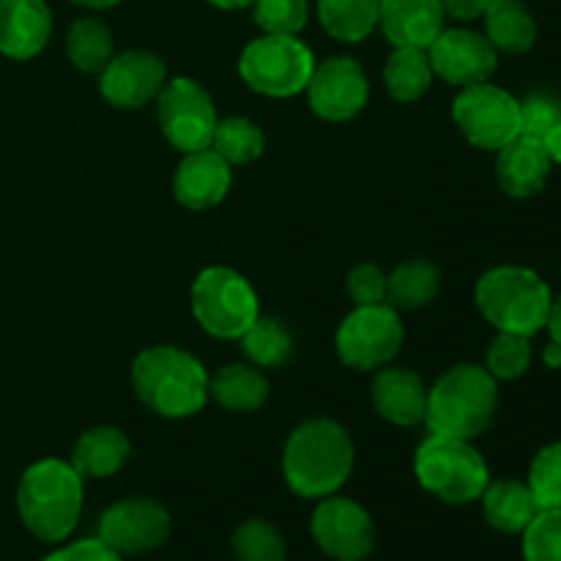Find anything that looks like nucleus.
<instances>
[{
	"instance_id": "9d476101",
	"label": "nucleus",
	"mask_w": 561,
	"mask_h": 561,
	"mask_svg": "<svg viewBox=\"0 0 561 561\" xmlns=\"http://www.w3.org/2000/svg\"><path fill=\"white\" fill-rule=\"evenodd\" d=\"M217 124V110L206 88L190 77L164 82L159 91V126L170 146L184 153L211 148Z\"/></svg>"
},
{
	"instance_id": "393cba45",
	"label": "nucleus",
	"mask_w": 561,
	"mask_h": 561,
	"mask_svg": "<svg viewBox=\"0 0 561 561\" xmlns=\"http://www.w3.org/2000/svg\"><path fill=\"white\" fill-rule=\"evenodd\" d=\"M438 285H442V272L433 263L422 257L405 261L387 279V305L394 310H420L436 299Z\"/></svg>"
},
{
	"instance_id": "1a4fd4ad",
	"label": "nucleus",
	"mask_w": 561,
	"mask_h": 561,
	"mask_svg": "<svg viewBox=\"0 0 561 561\" xmlns=\"http://www.w3.org/2000/svg\"><path fill=\"white\" fill-rule=\"evenodd\" d=\"M453 115L466 140L485 151H499L520 131V102L491 82L463 88L455 99Z\"/></svg>"
},
{
	"instance_id": "20e7f679",
	"label": "nucleus",
	"mask_w": 561,
	"mask_h": 561,
	"mask_svg": "<svg viewBox=\"0 0 561 561\" xmlns=\"http://www.w3.org/2000/svg\"><path fill=\"white\" fill-rule=\"evenodd\" d=\"M499 405L496 378L488 367L458 365L427 392L425 422L433 436L471 442L491 427Z\"/></svg>"
},
{
	"instance_id": "58836bf2",
	"label": "nucleus",
	"mask_w": 561,
	"mask_h": 561,
	"mask_svg": "<svg viewBox=\"0 0 561 561\" xmlns=\"http://www.w3.org/2000/svg\"><path fill=\"white\" fill-rule=\"evenodd\" d=\"M44 561H124V557L113 551L110 546H104L99 537L93 540H80V542H71V546L60 548V551L49 553Z\"/></svg>"
},
{
	"instance_id": "ea45409f",
	"label": "nucleus",
	"mask_w": 561,
	"mask_h": 561,
	"mask_svg": "<svg viewBox=\"0 0 561 561\" xmlns=\"http://www.w3.org/2000/svg\"><path fill=\"white\" fill-rule=\"evenodd\" d=\"M442 3H444V14L469 22L485 14L491 0H442Z\"/></svg>"
},
{
	"instance_id": "4468645a",
	"label": "nucleus",
	"mask_w": 561,
	"mask_h": 561,
	"mask_svg": "<svg viewBox=\"0 0 561 561\" xmlns=\"http://www.w3.org/2000/svg\"><path fill=\"white\" fill-rule=\"evenodd\" d=\"M427 58H431L433 75L458 88L488 82V77L499 66L496 47L485 36L466 27L438 33L436 42L427 47Z\"/></svg>"
},
{
	"instance_id": "f8f14e48",
	"label": "nucleus",
	"mask_w": 561,
	"mask_h": 561,
	"mask_svg": "<svg viewBox=\"0 0 561 561\" xmlns=\"http://www.w3.org/2000/svg\"><path fill=\"white\" fill-rule=\"evenodd\" d=\"M173 520L157 499H124L99 518V540L118 557H140L157 551L170 537Z\"/></svg>"
},
{
	"instance_id": "f03ea898",
	"label": "nucleus",
	"mask_w": 561,
	"mask_h": 561,
	"mask_svg": "<svg viewBox=\"0 0 561 561\" xmlns=\"http://www.w3.org/2000/svg\"><path fill=\"white\" fill-rule=\"evenodd\" d=\"M131 381L137 398L168 420L197 414L211 394V378L201 362L175 345L142 351L131 365Z\"/></svg>"
},
{
	"instance_id": "72a5a7b5",
	"label": "nucleus",
	"mask_w": 561,
	"mask_h": 561,
	"mask_svg": "<svg viewBox=\"0 0 561 561\" xmlns=\"http://www.w3.org/2000/svg\"><path fill=\"white\" fill-rule=\"evenodd\" d=\"M531 367V343L524 334L499 332L488 348V373L499 381H515Z\"/></svg>"
},
{
	"instance_id": "b1692460",
	"label": "nucleus",
	"mask_w": 561,
	"mask_h": 561,
	"mask_svg": "<svg viewBox=\"0 0 561 561\" xmlns=\"http://www.w3.org/2000/svg\"><path fill=\"white\" fill-rule=\"evenodd\" d=\"M488 42L510 55H520L535 47L537 22L520 0H491L485 14Z\"/></svg>"
},
{
	"instance_id": "2f4dec72",
	"label": "nucleus",
	"mask_w": 561,
	"mask_h": 561,
	"mask_svg": "<svg viewBox=\"0 0 561 561\" xmlns=\"http://www.w3.org/2000/svg\"><path fill=\"white\" fill-rule=\"evenodd\" d=\"M233 553L239 561H285V540L268 520H247L236 529Z\"/></svg>"
},
{
	"instance_id": "7c9ffc66",
	"label": "nucleus",
	"mask_w": 561,
	"mask_h": 561,
	"mask_svg": "<svg viewBox=\"0 0 561 561\" xmlns=\"http://www.w3.org/2000/svg\"><path fill=\"white\" fill-rule=\"evenodd\" d=\"M263 146H266L263 131L250 118H225L214 129L211 148L228 164L255 162L263 153Z\"/></svg>"
},
{
	"instance_id": "37998d69",
	"label": "nucleus",
	"mask_w": 561,
	"mask_h": 561,
	"mask_svg": "<svg viewBox=\"0 0 561 561\" xmlns=\"http://www.w3.org/2000/svg\"><path fill=\"white\" fill-rule=\"evenodd\" d=\"M542 359H546V365L551 367V370H559L561 367V343L551 340V343L546 345V351H542Z\"/></svg>"
},
{
	"instance_id": "2eb2a0df",
	"label": "nucleus",
	"mask_w": 561,
	"mask_h": 561,
	"mask_svg": "<svg viewBox=\"0 0 561 561\" xmlns=\"http://www.w3.org/2000/svg\"><path fill=\"white\" fill-rule=\"evenodd\" d=\"M310 107L323 121H348L359 113L370 96L367 75L354 58H329L316 66L307 82Z\"/></svg>"
},
{
	"instance_id": "39448f33",
	"label": "nucleus",
	"mask_w": 561,
	"mask_h": 561,
	"mask_svg": "<svg viewBox=\"0 0 561 561\" xmlns=\"http://www.w3.org/2000/svg\"><path fill=\"white\" fill-rule=\"evenodd\" d=\"M551 301L546 279L524 266H496L477 283V307L499 332L531 337L546 329Z\"/></svg>"
},
{
	"instance_id": "bb28decb",
	"label": "nucleus",
	"mask_w": 561,
	"mask_h": 561,
	"mask_svg": "<svg viewBox=\"0 0 561 561\" xmlns=\"http://www.w3.org/2000/svg\"><path fill=\"white\" fill-rule=\"evenodd\" d=\"M378 5L381 0H318V16L329 36L356 44L376 31Z\"/></svg>"
},
{
	"instance_id": "f3484780",
	"label": "nucleus",
	"mask_w": 561,
	"mask_h": 561,
	"mask_svg": "<svg viewBox=\"0 0 561 561\" xmlns=\"http://www.w3.org/2000/svg\"><path fill=\"white\" fill-rule=\"evenodd\" d=\"M442 0H381L378 25L394 47L427 49L444 31Z\"/></svg>"
},
{
	"instance_id": "412c9836",
	"label": "nucleus",
	"mask_w": 561,
	"mask_h": 561,
	"mask_svg": "<svg viewBox=\"0 0 561 561\" xmlns=\"http://www.w3.org/2000/svg\"><path fill=\"white\" fill-rule=\"evenodd\" d=\"M373 403L387 422L411 427L425 420L427 389L416 373L387 367L373 381Z\"/></svg>"
},
{
	"instance_id": "6ab92c4d",
	"label": "nucleus",
	"mask_w": 561,
	"mask_h": 561,
	"mask_svg": "<svg viewBox=\"0 0 561 561\" xmlns=\"http://www.w3.org/2000/svg\"><path fill=\"white\" fill-rule=\"evenodd\" d=\"M230 190V164L214 148L186 153L173 179V192L181 206L206 211L217 206Z\"/></svg>"
},
{
	"instance_id": "c85d7f7f",
	"label": "nucleus",
	"mask_w": 561,
	"mask_h": 561,
	"mask_svg": "<svg viewBox=\"0 0 561 561\" xmlns=\"http://www.w3.org/2000/svg\"><path fill=\"white\" fill-rule=\"evenodd\" d=\"M66 53L69 60L80 71L88 75H102L104 66L113 60V36L104 22L93 20V16H82L69 27L66 36Z\"/></svg>"
},
{
	"instance_id": "473e14b6",
	"label": "nucleus",
	"mask_w": 561,
	"mask_h": 561,
	"mask_svg": "<svg viewBox=\"0 0 561 561\" xmlns=\"http://www.w3.org/2000/svg\"><path fill=\"white\" fill-rule=\"evenodd\" d=\"M529 491L540 510H561V442L537 453L529 469Z\"/></svg>"
},
{
	"instance_id": "a211bd4d",
	"label": "nucleus",
	"mask_w": 561,
	"mask_h": 561,
	"mask_svg": "<svg viewBox=\"0 0 561 561\" xmlns=\"http://www.w3.org/2000/svg\"><path fill=\"white\" fill-rule=\"evenodd\" d=\"M53 36V14L44 0H0V53L27 60Z\"/></svg>"
},
{
	"instance_id": "aec40b11",
	"label": "nucleus",
	"mask_w": 561,
	"mask_h": 561,
	"mask_svg": "<svg viewBox=\"0 0 561 561\" xmlns=\"http://www.w3.org/2000/svg\"><path fill=\"white\" fill-rule=\"evenodd\" d=\"M553 162L546 148L529 137H515L499 148L496 179L510 197H531L546 186Z\"/></svg>"
},
{
	"instance_id": "423d86ee",
	"label": "nucleus",
	"mask_w": 561,
	"mask_h": 561,
	"mask_svg": "<svg viewBox=\"0 0 561 561\" xmlns=\"http://www.w3.org/2000/svg\"><path fill=\"white\" fill-rule=\"evenodd\" d=\"M416 480L427 493L447 504H471L485 493L491 469L463 438L431 436L414 458Z\"/></svg>"
},
{
	"instance_id": "4be33fe9",
	"label": "nucleus",
	"mask_w": 561,
	"mask_h": 561,
	"mask_svg": "<svg viewBox=\"0 0 561 561\" xmlns=\"http://www.w3.org/2000/svg\"><path fill=\"white\" fill-rule=\"evenodd\" d=\"M480 499L488 524L496 531H502V535H524L531 518L540 513L529 485L520 480L488 482L485 493Z\"/></svg>"
},
{
	"instance_id": "c756f323",
	"label": "nucleus",
	"mask_w": 561,
	"mask_h": 561,
	"mask_svg": "<svg viewBox=\"0 0 561 561\" xmlns=\"http://www.w3.org/2000/svg\"><path fill=\"white\" fill-rule=\"evenodd\" d=\"M241 348L257 367H279L294 354V334L277 318H261L241 334Z\"/></svg>"
},
{
	"instance_id": "a19ab883",
	"label": "nucleus",
	"mask_w": 561,
	"mask_h": 561,
	"mask_svg": "<svg viewBox=\"0 0 561 561\" xmlns=\"http://www.w3.org/2000/svg\"><path fill=\"white\" fill-rule=\"evenodd\" d=\"M540 146L546 148V153H548V157H551L553 164H561V126H557V129L548 131V135L542 137Z\"/></svg>"
},
{
	"instance_id": "cd10ccee",
	"label": "nucleus",
	"mask_w": 561,
	"mask_h": 561,
	"mask_svg": "<svg viewBox=\"0 0 561 561\" xmlns=\"http://www.w3.org/2000/svg\"><path fill=\"white\" fill-rule=\"evenodd\" d=\"M433 66L425 49L398 47L383 66V85L398 102H416L431 88Z\"/></svg>"
},
{
	"instance_id": "5701e85b",
	"label": "nucleus",
	"mask_w": 561,
	"mask_h": 561,
	"mask_svg": "<svg viewBox=\"0 0 561 561\" xmlns=\"http://www.w3.org/2000/svg\"><path fill=\"white\" fill-rule=\"evenodd\" d=\"M126 460H129V438L118 427H93V431L82 433L80 442L75 444V455H71V466L77 469V474L93 477V480L118 474Z\"/></svg>"
},
{
	"instance_id": "e433bc0d",
	"label": "nucleus",
	"mask_w": 561,
	"mask_h": 561,
	"mask_svg": "<svg viewBox=\"0 0 561 561\" xmlns=\"http://www.w3.org/2000/svg\"><path fill=\"white\" fill-rule=\"evenodd\" d=\"M561 126V102L548 93H535L520 104V137L542 142V137Z\"/></svg>"
},
{
	"instance_id": "ddd939ff",
	"label": "nucleus",
	"mask_w": 561,
	"mask_h": 561,
	"mask_svg": "<svg viewBox=\"0 0 561 561\" xmlns=\"http://www.w3.org/2000/svg\"><path fill=\"white\" fill-rule=\"evenodd\" d=\"M312 537L334 561H362L376 546V526L362 504L343 496H327L312 513Z\"/></svg>"
},
{
	"instance_id": "6e6552de",
	"label": "nucleus",
	"mask_w": 561,
	"mask_h": 561,
	"mask_svg": "<svg viewBox=\"0 0 561 561\" xmlns=\"http://www.w3.org/2000/svg\"><path fill=\"white\" fill-rule=\"evenodd\" d=\"M192 312L214 337L239 340L257 321V294L233 268L211 266L192 285Z\"/></svg>"
},
{
	"instance_id": "a18cd8bd",
	"label": "nucleus",
	"mask_w": 561,
	"mask_h": 561,
	"mask_svg": "<svg viewBox=\"0 0 561 561\" xmlns=\"http://www.w3.org/2000/svg\"><path fill=\"white\" fill-rule=\"evenodd\" d=\"M208 3H214L217 9L230 11V9H244V5H252V0H208Z\"/></svg>"
},
{
	"instance_id": "dca6fc26",
	"label": "nucleus",
	"mask_w": 561,
	"mask_h": 561,
	"mask_svg": "<svg viewBox=\"0 0 561 561\" xmlns=\"http://www.w3.org/2000/svg\"><path fill=\"white\" fill-rule=\"evenodd\" d=\"M164 64L159 55L129 49V53L113 55L99 77V91L113 107L137 110L159 96L164 85Z\"/></svg>"
},
{
	"instance_id": "9b49d317",
	"label": "nucleus",
	"mask_w": 561,
	"mask_h": 561,
	"mask_svg": "<svg viewBox=\"0 0 561 561\" xmlns=\"http://www.w3.org/2000/svg\"><path fill=\"white\" fill-rule=\"evenodd\" d=\"M403 345V321L389 305L356 307L337 329V356L354 370L387 365Z\"/></svg>"
},
{
	"instance_id": "f257e3e1",
	"label": "nucleus",
	"mask_w": 561,
	"mask_h": 561,
	"mask_svg": "<svg viewBox=\"0 0 561 561\" xmlns=\"http://www.w3.org/2000/svg\"><path fill=\"white\" fill-rule=\"evenodd\" d=\"M354 469V444L332 420H310L290 433L283 455L285 482L301 499L334 496Z\"/></svg>"
},
{
	"instance_id": "0eeeda50",
	"label": "nucleus",
	"mask_w": 561,
	"mask_h": 561,
	"mask_svg": "<svg viewBox=\"0 0 561 561\" xmlns=\"http://www.w3.org/2000/svg\"><path fill=\"white\" fill-rule=\"evenodd\" d=\"M239 71L252 91L272 99H288L307 91V82L316 71V58L301 38L266 33L247 44Z\"/></svg>"
},
{
	"instance_id": "c03bdc74",
	"label": "nucleus",
	"mask_w": 561,
	"mask_h": 561,
	"mask_svg": "<svg viewBox=\"0 0 561 561\" xmlns=\"http://www.w3.org/2000/svg\"><path fill=\"white\" fill-rule=\"evenodd\" d=\"M71 3L85 5V9H113V5H118L121 0H71Z\"/></svg>"
},
{
	"instance_id": "c9c22d12",
	"label": "nucleus",
	"mask_w": 561,
	"mask_h": 561,
	"mask_svg": "<svg viewBox=\"0 0 561 561\" xmlns=\"http://www.w3.org/2000/svg\"><path fill=\"white\" fill-rule=\"evenodd\" d=\"M252 9L263 31L283 33V36H296L310 16L307 0H252Z\"/></svg>"
},
{
	"instance_id": "79ce46f5",
	"label": "nucleus",
	"mask_w": 561,
	"mask_h": 561,
	"mask_svg": "<svg viewBox=\"0 0 561 561\" xmlns=\"http://www.w3.org/2000/svg\"><path fill=\"white\" fill-rule=\"evenodd\" d=\"M548 332H551V340L561 343V296L551 301V312H548Z\"/></svg>"
},
{
	"instance_id": "a878e982",
	"label": "nucleus",
	"mask_w": 561,
	"mask_h": 561,
	"mask_svg": "<svg viewBox=\"0 0 561 561\" xmlns=\"http://www.w3.org/2000/svg\"><path fill=\"white\" fill-rule=\"evenodd\" d=\"M211 394L228 411H257L268 398V381L261 370L247 365H228L211 378Z\"/></svg>"
},
{
	"instance_id": "4c0bfd02",
	"label": "nucleus",
	"mask_w": 561,
	"mask_h": 561,
	"mask_svg": "<svg viewBox=\"0 0 561 561\" xmlns=\"http://www.w3.org/2000/svg\"><path fill=\"white\" fill-rule=\"evenodd\" d=\"M348 294L356 307L387 305V277L373 263H359L348 274Z\"/></svg>"
},
{
	"instance_id": "7ed1b4c3",
	"label": "nucleus",
	"mask_w": 561,
	"mask_h": 561,
	"mask_svg": "<svg viewBox=\"0 0 561 561\" xmlns=\"http://www.w3.org/2000/svg\"><path fill=\"white\" fill-rule=\"evenodd\" d=\"M16 507L25 529L42 542H64L82 513V477L64 460H38L22 474Z\"/></svg>"
},
{
	"instance_id": "f704fd0d",
	"label": "nucleus",
	"mask_w": 561,
	"mask_h": 561,
	"mask_svg": "<svg viewBox=\"0 0 561 561\" xmlns=\"http://www.w3.org/2000/svg\"><path fill=\"white\" fill-rule=\"evenodd\" d=\"M526 561H561V510H540L524 529Z\"/></svg>"
}]
</instances>
